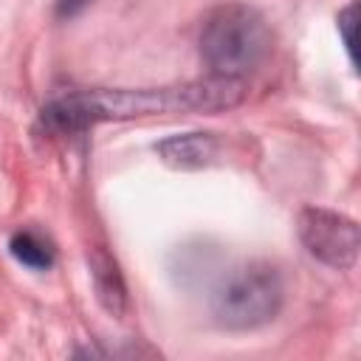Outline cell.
<instances>
[{"instance_id": "6da1fadb", "label": "cell", "mask_w": 361, "mask_h": 361, "mask_svg": "<svg viewBox=\"0 0 361 361\" xmlns=\"http://www.w3.org/2000/svg\"><path fill=\"white\" fill-rule=\"evenodd\" d=\"M245 99L243 79L206 76L197 82L141 90H79L51 99L39 110V127L48 135H76L99 121H124L175 113H220Z\"/></svg>"}, {"instance_id": "7a4b0ae2", "label": "cell", "mask_w": 361, "mask_h": 361, "mask_svg": "<svg viewBox=\"0 0 361 361\" xmlns=\"http://www.w3.org/2000/svg\"><path fill=\"white\" fill-rule=\"evenodd\" d=\"M271 51L265 17L245 3H223L212 8L200 25V59L209 76L243 79L257 71Z\"/></svg>"}, {"instance_id": "3957f363", "label": "cell", "mask_w": 361, "mask_h": 361, "mask_svg": "<svg viewBox=\"0 0 361 361\" xmlns=\"http://www.w3.org/2000/svg\"><path fill=\"white\" fill-rule=\"evenodd\" d=\"M285 285L274 265L251 259L228 268L209 296L212 316L226 330H254L276 319Z\"/></svg>"}, {"instance_id": "277c9868", "label": "cell", "mask_w": 361, "mask_h": 361, "mask_svg": "<svg viewBox=\"0 0 361 361\" xmlns=\"http://www.w3.org/2000/svg\"><path fill=\"white\" fill-rule=\"evenodd\" d=\"M299 240L307 248L310 257L330 268H353L358 259L361 237L355 220L330 212V209H316L307 206L299 214Z\"/></svg>"}, {"instance_id": "5b68a950", "label": "cell", "mask_w": 361, "mask_h": 361, "mask_svg": "<svg viewBox=\"0 0 361 361\" xmlns=\"http://www.w3.org/2000/svg\"><path fill=\"white\" fill-rule=\"evenodd\" d=\"M158 155L166 166L175 169H203L212 166L220 155V138L214 133H183L169 135L158 147Z\"/></svg>"}, {"instance_id": "8992f818", "label": "cell", "mask_w": 361, "mask_h": 361, "mask_svg": "<svg viewBox=\"0 0 361 361\" xmlns=\"http://www.w3.org/2000/svg\"><path fill=\"white\" fill-rule=\"evenodd\" d=\"M90 268H93V285H96V296L102 307L110 310L113 316H121L127 310V288H124V279L116 262L107 254H93Z\"/></svg>"}, {"instance_id": "52a82bcc", "label": "cell", "mask_w": 361, "mask_h": 361, "mask_svg": "<svg viewBox=\"0 0 361 361\" xmlns=\"http://www.w3.org/2000/svg\"><path fill=\"white\" fill-rule=\"evenodd\" d=\"M8 251L17 262H23L25 268H34V271H48L54 265V245L39 231H31V228L17 231L8 243Z\"/></svg>"}, {"instance_id": "ba28073f", "label": "cell", "mask_w": 361, "mask_h": 361, "mask_svg": "<svg viewBox=\"0 0 361 361\" xmlns=\"http://www.w3.org/2000/svg\"><path fill=\"white\" fill-rule=\"evenodd\" d=\"M353 28H355V3H350L341 14H338V31H341V42L347 56L353 59Z\"/></svg>"}, {"instance_id": "9c48e42d", "label": "cell", "mask_w": 361, "mask_h": 361, "mask_svg": "<svg viewBox=\"0 0 361 361\" xmlns=\"http://www.w3.org/2000/svg\"><path fill=\"white\" fill-rule=\"evenodd\" d=\"M93 0H56V17L59 20H71L76 17L79 11H85Z\"/></svg>"}]
</instances>
